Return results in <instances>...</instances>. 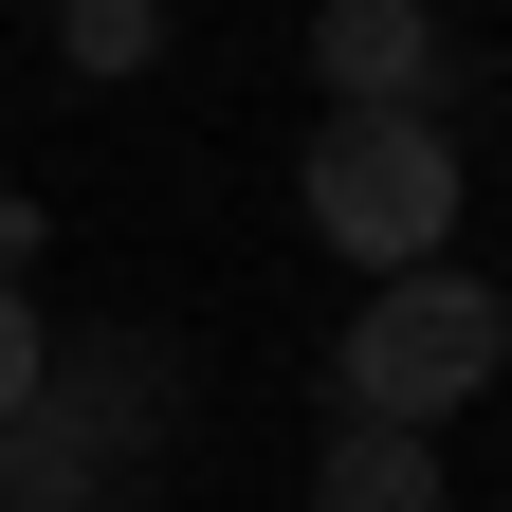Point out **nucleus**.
Wrapping results in <instances>:
<instances>
[{"mask_svg":"<svg viewBox=\"0 0 512 512\" xmlns=\"http://www.w3.org/2000/svg\"><path fill=\"white\" fill-rule=\"evenodd\" d=\"M147 439H183V348L165 330H55L37 403L0 421V512H128Z\"/></svg>","mask_w":512,"mask_h":512,"instance_id":"obj_1","label":"nucleus"},{"mask_svg":"<svg viewBox=\"0 0 512 512\" xmlns=\"http://www.w3.org/2000/svg\"><path fill=\"white\" fill-rule=\"evenodd\" d=\"M293 220L348 256V275H439L458 256V128L439 110H311V147H293Z\"/></svg>","mask_w":512,"mask_h":512,"instance_id":"obj_2","label":"nucleus"},{"mask_svg":"<svg viewBox=\"0 0 512 512\" xmlns=\"http://www.w3.org/2000/svg\"><path fill=\"white\" fill-rule=\"evenodd\" d=\"M494 366H512V293L439 256V275H384V293L348 311V348H330V403H348V421H384V439H439V421H458Z\"/></svg>","mask_w":512,"mask_h":512,"instance_id":"obj_3","label":"nucleus"},{"mask_svg":"<svg viewBox=\"0 0 512 512\" xmlns=\"http://www.w3.org/2000/svg\"><path fill=\"white\" fill-rule=\"evenodd\" d=\"M311 74H330V110H421L439 92V0H311Z\"/></svg>","mask_w":512,"mask_h":512,"instance_id":"obj_4","label":"nucleus"},{"mask_svg":"<svg viewBox=\"0 0 512 512\" xmlns=\"http://www.w3.org/2000/svg\"><path fill=\"white\" fill-rule=\"evenodd\" d=\"M311 512H439V439H384V421H330V476Z\"/></svg>","mask_w":512,"mask_h":512,"instance_id":"obj_5","label":"nucleus"},{"mask_svg":"<svg viewBox=\"0 0 512 512\" xmlns=\"http://www.w3.org/2000/svg\"><path fill=\"white\" fill-rule=\"evenodd\" d=\"M55 55H74V92H128L165 55V0H55Z\"/></svg>","mask_w":512,"mask_h":512,"instance_id":"obj_6","label":"nucleus"},{"mask_svg":"<svg viewBox=\"0 0 512 512\" xmlns=\"http://www.w3.org/2000/svg\"><path fill=\"white\" fill-rule=\"evenodd\" d=\"M37 348H55V311H37L19 275H0V421H19V403H37Z\"/></svg>","mask_w":512,"mask_h":512,"instance_id":"obj_7","label":"nucleus"},{"mask_svg":"<svg viewBox=\"0 0 512 512\" xmlns=\"http://www.w3.org/2000/svg\"><path fill=\"white\" fill-rule=\"evenodd\" d=\"M37 19H55V0H37Z\"/></svg>","mask_w":512,"mask_h":512,"instance_id":"obj_8","label":"nucleus"}]
</instances>
